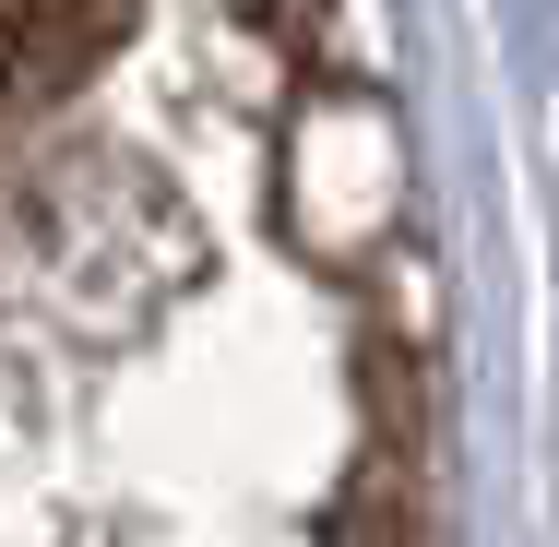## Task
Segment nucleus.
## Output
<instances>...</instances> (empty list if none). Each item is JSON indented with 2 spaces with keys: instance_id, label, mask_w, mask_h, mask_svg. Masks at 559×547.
Masks as SVG:
<instances>
[{
  "instance_id": "f257e3e1",
  "label": "nucleus",
  "mask_w": 559,
  "mask_h": 547,
  "mask_svg": "<svg viewBox=\"0 0 559 547\" xmlns=\"http://www.w3.org/2000/svg\"><path fill=\"white\" fill-rule=\"evenodd\" d=\"M108 24H119L108 0H0V119L48 108L60 84H84Z\"/></svg>"
}]
</instances>
